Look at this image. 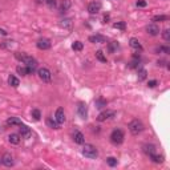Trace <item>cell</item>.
I'll use <instances>...</instances> for the list:
<instances>
[{
	"label": "cell",
	"mask_w": 170,
	"mask_h": 170,
	"mask_svg": "<svg viewBox=\"0 0 170 170\" xmlns=\"http://www.w3.org/2000/svg\"><path fill=\"white\" fill-rule=\"evenodd\" d=\"M15 59L19 60L20 63L25 64L27 66H37V61L32 57V56H28L23 52H16L15 53Z\"/></svg>",
	"instance_id": "obj_1"
},
{
	"label": "cell",
	"mask_w": 170,
	"mask_h": 170,
	"mask_svg": "<svg viewBox=\"0 0 170 170\" xmlns=\"http://www.w3.org/2000/svg\"><path fill=\"white\" fill-rule=\"evenodd\" d=\"M82 156L89 159H96L98 157V150L96 146H93L91 144H85L82 148Z\"/></svg>",
	"instance_id": "obj_2"
},
{
	"label": "cell",
	"mask_w": 170,
	"mask_h": 170,
	"mask_svg": "<svg viewBox=\"0 0 170 170\" xmlns=\"http://www.w3.org/2000/svg\"><path fill=\"white\" fill-rule=\"evenodd\" d=\"M128 128H129V132L132 133L133 136H137V134H140L142 130H144V124H142L140 120H133V121H130L129 122V125H128Z\"/></svg>",
	"instance_id": "obj_3"
},
{
	"label": "cell",
	"mask_w": 170,
	"mask_h": 170,
	"mask_svg": "<svg viewBox=\"0 0 170 170\" xmlns=\"http://www.w3.org/2000/svg\"><path fill=\"white\" fill-rule=\"evenodd\" d=\"M124 138H125V134L121 129H114L112 133H111V141L112 144L114 145H121L124 142Z\"/></svg>",
	"instance_id": "obj_4"
},
{
	"label": "cell",
	"mask_w": 170,
	"mask_h": 170,
	"mask_svg": "<svg viewBox=\"0 0 170 170\" xmlns=\"http://www.w3.org/2000/svg\"><path fill=\"white\" fill-rule=\"evenodd\" d=\"M114 116H116V112H114V111H111V109H106V111L101 112V113L98 114L97 121H98V122H104V121H106V120H111V118H113Z\"/></svg>",
	"instance_id": "obj_5"
},
{
	"label": "cell",
	"mask_w": 170,
	"mask_h": 170,
	"mask_svg": "<svg viewBox=\"0 0 170 170\" xmlns=\"http://www.w3.org/2000/svg\"><path fill=\"white\" fill-rule=\"evenodd\" d=\"M37 75L44 82H49L52 80V73H51L49 69H47V68H40L37 71Z\"/></svg>",
	"instance_id": "obj_6"
},
{
	"label": "cell",
	"mask_w": 170,
	"mask_h": 170,
	"mask_svg": "<svg viewBox=\"0 0 170 170\" xmlns=\"http://www.w3.org/2000/svg\"><path fill=\"white\" fill-rule=\"evenodd\" d=\"M77 113H79L80 118H82V120L88 118V106H86L85 102H79L77 104Z\"/></svg>",
	"instance_id": "obj_7"
},
{
	"label": "cell",
	"mask_w": 170,
	"mask_h": 170,
	"mask_svg": "<svg viewBox=\"0 0 170 170\" xmlns=\"http://www.w3.org/2000/svg\"><path fill=\"white\" fill-rule=\"evenodd\" d=\"M145 31L148 35H150V36H157L159 35V27L156 24V23H152V24H148L146 25V28H145Z\"/></svg>",
	"instance_id": "obj_8"
},
{
	"label": "cell",
	"mask_w": 170,
	"mask_h": 170,
	"mask_svg": "<svg viewBox=\"0 0 170 170\" xmlns=\"http://www.w3.org/2000/svg\"><path fill=\"white\" fill-rule=\"evenodd\" d=\"M36 47H37L39 49H41V51H45V49H49L51 48V40L49 39H39L37 41H36Z\"/></svg>",
	"instance_id": "obj_9"
},
{
	"label": "cell",
	"mask_w": 170,
	"mask_h": 170,
	"mask_svg": "<svg viewBox=\"0 0 170 170\" xmlns=\"http://www.w3.org/2000/svg\"><path fill=\"white\" fill-rule=\"evenodd\" d=\"M2 164L3 165H5L7 168H11V166H13V164H15V161H13V157L9 153H5V154H3V157H2Z\"/></svg>",
	"instance_id": "obj_10"
},
{
	"label": "cell",
	"mask_w": 170,
	"mask_h": 170,
	"mask_svg": "<svg viewBox=\"0 0 170 170\" xmlns=\"http://www.w3.org/2000/svg\"><path fill=\"white\" fill-rule=\"evenodd\" d=\"M100 9H101V3H98V2H92L88 4V12L92 13V15L98 13Z\"/></svg>",
	"instance_id": "obj_11"
},
{
	"label": "cell",
	"mask_w": 170,
	"mask_h": 170,
	"mask_svg": "<svg viewBox=\"0 0 170 170\" xmlns=\"http://www.w3.org/2000/svg\"><path fill=\"white\" fill-rule=\"evenodd\" d=\"M142 152L145 153L146 156H153V154H156V152H157V149H156V145H153V144H145L144 146H142Z\"/></svg>",
	"instance_id": "obj_12"
},
{
	"label": "cell",
	"mask_w": 170,
	"mask_h": 170,
	"mask_svg": "<svg viewBox=\"0 0 170 170\" xmlns=\"http://www.w3.org/2000/svg\"><path fill=\"white\" fill-rule=\"evenodd\" d=\"M72 138H73V141H75L76 144H79V145H82L85 142L84 134H82L81 132H79V130H75V133L72 134Z\"/></svg>",
	"instance_id": "obj_13"
},
{
	"label": "cell",
	"mask_w": 170,
	"mask_h": 170,
	"mask_svg": "<svg viewBox=\"0 0 170 170\" xmlns=\"http://www.w3.org/2000/svg\"><path fill=\"white\" fill-rule=\"evenodd\" d=\"M55 120L59 122V124H64L65 122V113H64V109L63 108H59L55 113Z\"/></svg>",
	"instance_id": "obj_14"
},
{
	"label": "cell",
	"mask_w": 170,
	"mask_h": 170,
	"mask_svg": "<svg viewBox=\"0 0 170 170\" xmlns=\"http://www.w3.org/2000/svg\"><path fill=\"white\" fill-rule=\"evenodd\" d=\"M20 136H21V137L23 138H29V137H31V136H32V132H31V129H29L28 128V126H27V125H20Z\"/></svg>",
	"instance_id": "obj_15"
},
{
	"label": "cell",
	"mask_w": 170,
	"mask_h": 170,
	"mask_svg": "<svg viewBox=\"0 0 170 170\" xmlns=\"http://www.w3.org/2000/svg\"><path fill=\"white\" fill-rule=\"evenodd\" d=\"M71 5H72L71 0H61V3H60V5H59V11L60 12H66L69 8H71Z\"/></svg>",
	"instance_id": "obj_16"
},
{
	"label": "cell",
	"mask_w": 170,
	"mask_h": 170,
	"mask_svg": "<svg viewBox=\"0 0 170 170\" xmlns=\"http://www.w3.org/2000/svg\"><path fill=\"white\" fill-rule=\"evenodd\" d=\"M89 41L97 43V44H102V43H106V39L101 35H95V36H89Z\"/></svg>",
	"instance_id": "obj_17"
},
{
	"label": "cell",
	"mask_w": 170,
	"mask_h": 170,
	"mask_svg": "<svg viewBox=\"0 0 170 170\" xmlns=\"http://www.w3.org/2000/svg\"><path fill=\"white\" fill-rule=\"evenodd\" d=\"M8 141L13 145H18V144H20V141H21V136L16 134V133H12V134L8 136Z\"/></svg>",
	"instance_id": "obj_18"
},
{
	"label": "cell",
	"mask_w": 170,
	"mask_h": 170,
	"mask_svg": "<svg viewBox=\"0 0 170 170\" xmlns=\"http://www.w3.org/2000/svg\"><path fill=\"white\" fill-rule=\"evenodd\" d=\"M129 44H130V47H132V48H134V49H140V51H142V45L140 44L138 39L132 37L130 40H129Z\"/></svg>",
	"instance_id": "obj_19"
},
{
	"label": "cell",
	"mask_w": 170,
	"mask_h": 170,
	"mask_svg": "<svg viewBox=\"0 0 170 170\" xmlns=\"http://www.w3.org/2000/svg\"><path fill=\"white\" fill-rule=\"evenodd\" d=\"M8 84L11 85V86H13V88H18V86L20 85V81H19V79L16 77V76L11 75V76L8 77Z\"/></svg>",
	"instance_id": "obj_20"
},
{
	"label": "cell",
	"mask_w": 170,
	"mask_h": 170,
	"mask_svg": "<svg viewBox=\"0 0 170 170\" xmlns=\"http://www.w3.org/2000/svg\"><path fill=\"white\" fill-rule=\"evenodd\" d=\"M47 125H48L49 128H52V129H59V128H60V126H59L60 124H59L57 121H56L55 118H52V117H48V118H47Z\"/></svg>",
	"instance_id": "obj_21"
},
{
	"label": "cell",
	"mask_w": 170,
	"mask_h": 170,
	"mask_svg": "<svg viewBox=\"0 0 170 170\" xmlns=\"http://www.w3.org/2000/svg\"><path fill=\"white\" fill-rule=\"evenodd\" d=\"M7 125H11V126L18 125V126H20V125H21V121H20L18 117H11V118L7 120Z\"/></svg>",
	"instance_id": "obj_22"
},
{
	"label": "cell",
	"mask_w": 170,
	"mask_h": 170,
	"mask_svg": "<svg viewBox=\"0 0 170 170\" xmlns=\"http://www.w3.org/2000/svg\"><path fill=\"white\" fill-rule=\"evenodd\" d=\"M95 104H96V108H97V109H102L104 106H106V104H108V102H106V100L100 97V98H97V100L95 101Z\"/></svg>",
	"instance_id": "obj_23"
},
{
	"label": "cell",
	"mask_w": 170,
	"mask_h": 170,
	"mask_svg": "<svg viewBox=\"0 0 170 170\" xmlns=\"http://www.w3.org/2000/svg\"><path fill=\"white\" fill-rule=\"evenodd\" d=\"M146 76H148V71L144 68H141L138 71V75H137V77H138V81H144V80L146 79Z\"/></svg>",
	"instance_id": "obj_24"
},
{
	"label": "cell",
	"mask_w": 170,
	"mask_h": 170,
	"mask_svg": "<svg viewBox=\"0 0 170 170\" xmlns=\"http://www.w3.org/2000/svg\"><path fill=\"white\" fill-rule=\"evenodd\" d=\"M150 158H152V161L154 162V164H162L164 162V156H158V154H153L150 156Z\"/></svg>",
	"instance_id": "obj_25"
},
{
	"label": "cell",
	"mask_w": 170,
	"mask_h": 170,
	"mask_svg": "<svg viewBox=\"0 0 170 170\" xmlns=\"http://www.w3.org/2000/svg\"><path fill=\"white\" fill-rule=\"evenodd\" d=\"M16 72H18L19 75H21V76L29 75V73H28V66H21V65H19L18 68H16Z\"/></svg>",
	"instance_id": "obj_26"
},
{
	"label": "cell",
	"mask_w": 170,
	"mask_h": 170,
	"mask_svg": "<svg viewBox=\"0 0 170 170\" xmlns=\"http://www.w3.org/2000/svg\"><path fill=\"white\" fill-rule=\"evenodd\" d=\"M117 48H118V43L117 41H112V43H109L108 44V51L111 53H114Z\"/></svg>",
	"instance_id": "obj_27"
},
{
	"label": "cell",
	"mask_w": 170,
	"mask_h": 170,
	"mask_svg": "<svg viewBox=\"0 0 170 170\" xmlns=\"http://www.w3.org/2000/svg\"><path fill=\"white\" fill-rule=\"evenodd\" d=\"M31 116L33 117V120H35V121H39V120L41 118V112H40L39 109H33V111L31 112Z\"/></svg>",
	"instance_id": "obj_28"
},
{
	"label": "cell",
	"mask_w": 170,
	"mask_h": 170,
	"mask_svg": "<svg viewBox=\"0 0 170 170\" xmlns=\"http://www.w3.org/2000/svg\"><path fill=\"white\" fill-rule=\"evenodd\" d=\"M82 48H84V44H82L81 41H75L72 44V49H73V51H82Z\"/></svg>",
	"instance_id": "obj_29"
},
{
	"label": "cell",
	"mask_w": 170,
	"mask_h": 170,
	"mask_svg": "<svg viewBox=\"0 0 170 170\" xmlns=\"http://www.w3.org/2000/svg\"><path fill=\"white\" fill-rule=\"evenodd\" d=\"M156 52H159V53H166V55H169L170 53V48L166 45H162V47H157L156 48Z\"/></svg>",
	"instance_id": "obj_30"
},
{
	"label": "cell",
	"mask_w": 170,
	"mask_h": 170,
	"mask_svg": "<svg viewBox=\"0 0 170 170\" xmlns=\"http://www.w3.org/2000/svg\"><path fill=\"white\" fill-rule=\"evenodd\" d=\"M152 20H153V21H168L169 16H166V15H157V16H154Z\"/></svg>",
	"instance_id": "obj_31"
},
{
	"label": "cell",
	"mask_w": 170,
	"mask_h": 170,
	"mask_svg": "<svg viewBox=\"0 0 170 170\" xmlns=\"http://www.w3.org/2000/svg\"><path fill=\"white\" fill-rule=\"evenodd\" d=\"M106 164L111 166V168H114V166H117V159L114 157H108L106 158Z\"/></svg>",
	"instance_id": "obj_32"
},
{
	"label": "cell",
	"mask_w": 170,
	"mask_h": 170,
	"mask_svg": "<svg viewBox=\"0 0 170 170\" xmlns=\"http://www.w3.org/2000/svg\"><path fill=\"white\" fill-rule=\"evenodd\" d=\"M96 59H97L98 61H101V63H106V57L104 56L102 51H97V52H96Z\"/></svg>",
	"instance_id": "obj_33"
},
{
	"label": "cell",
	"mask_w": 170,
	"mask_h": 170,
	"mask_svg": "<svg viewBox=\"0 0 170 170\" xmlns=\"http://www.w3.org/2000/svg\"><path fill=\"white\" fill-rule=\"evenodd\" d=\"M133 59H134V57H133ZM138 65H140V59H134V60H133V61H130V63H129V64H128V66H129V68H130V69L138 68Z\"/></svg>",
	"instance_id": "obj_34"
},
{
	"label": "cell",
	"mask_w": 170,
	"mask_h": 170,
	"mask_svg": "<svg viewBox=\"0 0 170 170\" xmlns=\"http://www.w3.org/2000/svg\"><path fill=\"white\" fill-rule=\"evenodd\" d=\"M113 27L117 28V29H122V31H124V29L126 28V24H125V21H117V23L113 24Z\"/></svg>",
	"instance_id": "obj_35"
},
{
	"label": "cell",
	"mask_w": 170,
	"mask_h": 170,
	"mask_svg": "<svg viewBox=\"0 0 170 170\" xmlns=\"http://www.w3.org/2000/svg\"><path fill=\"white\" fill-rule=\"evenodd\" d=\"M45 4L48 5V8L53 9L56 7V0H45Z\"/></svg>",
	"instance_id": "obj_36"
},
{
	"label": "cell",
	"mask_w": 170,
	"mask_h": 170,
	"mask_svg": "<svg viewBox=\"0 0 170 170\" xmlns=\"http://www.w3.org/2000/svg\"><path fill=\"white\" fill-rule=\"evenodd\" d=\"M72 24V21H71V19H65V20H63V23H61V25L64 27V28H69Z\"/></svg>",
	"instance_id": "obj_37"
},
{
	"label": "cell",
	"mask_w": 170,
	"mask_h": 170,
	"mask_svg": "<svg viewBox=\"0 0 170 170\" xmlns=\"http://www.w3.org/2000/svg\"><path fill=\"white\" fill-rule=\"evenodd\" d=\"M162 36H164V39L166 41H169L170 40V29H165V31L162 32Z\"/></svg>",
	"instance_id": "obj_38"
},
{
	"label": "cell",
	"mask_w": 170,
	"mask_h": 170,
	"mask_svg": "<svg viewBox=\"0 0 170 170\" xmlns=\"http://www.w3.org/2000/svg\"><path fill=\"white\" fill-rule=\"evenodd\" d=\"M157 84H158L157 80H150V81L148 82V86H149V88H154V86L157 85Z\"/></svg>",
	"instance_id": "obj_39"
},
{
	"label": "cell",
	"mask_w": 170,
	"mask_h": 170,
	"mask_svg": "<svg viewBox=\"0 0 170 170\" xmlns=\"http://www.w3.org/2000/svg\"><path fill=\"white\" fill-rule=\"evenodd\" d=\"M146 4H148V3H146L145 0H138L137 2V7H146Z\"/></svg>",
	"instance_id": "obj_40"
},
{
	"label": "cell",
	"mask_w": 170,
	"mask_h": 170,
	"mask_svg": "<svg viewBox=\"0 0 170 170\" xmlns=\"http://www.w3.org/2000/svg\"><path fill=\"white\" fill-rule=\"evenodd\" d=\"M157 65H158V66H164V65H165V61H164V60H161V61L158 60V61H157Z\"/></svg>",
	"instance_id": "obj_41"
},
{
	"label": "cell",
	"mask_w": 170,
	"mask_h": 170,
	"mask_svg": "<svg viewBox=\"0 0 170 170\" xmlns=\"http://www.w3.org/2000/svg\"><path fill=\"white\" fill-rule=\"evenodd\" d=\"M0 35H3V36H7V32L4 31V29H0Z\"/></svg>",
	"instance_id": "obj_42"
},
{
	"label": "cell",
	"mask_w": 170,
	"mask_h": 170,
	"mask_svg": "<svg viewBox=\"0 0 170 170\" xmlns=\"http://www.w3.org/2000/svg\"><path fill=\"white\" fill-rule=\"evenodd\" d=\"M43 2H45V0H36V3H43Z\"/></svg>",
	"instance_id": "obj_43"
},
{
	"label": "cell",
	"mask_w": 170,
	"mask_h": 170,
	"mask_svg": "<svg viewBox=\"0 0 170 170\" xmlns=\"http://www.w3.org/2000/svg\"><path fill=\"white\" fill-rule=\"evenodd\" d=\"M0 162H2V161H0Z\"/></svg>",
	"instance_id": "obj_44"
}]
</instances>
